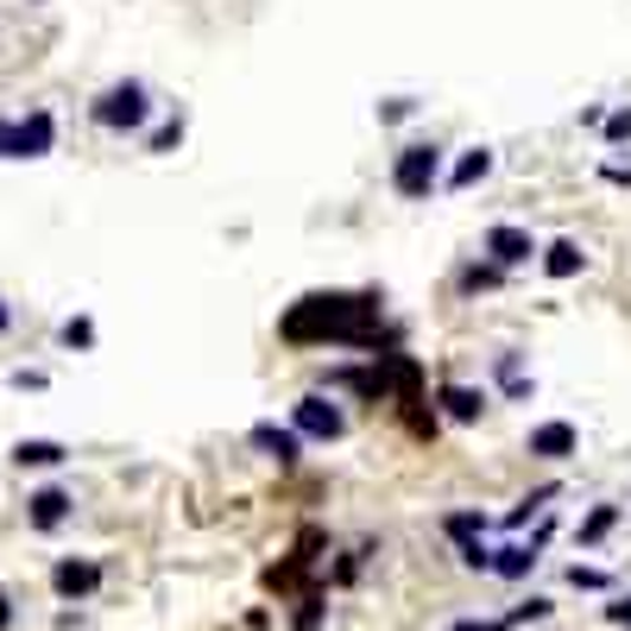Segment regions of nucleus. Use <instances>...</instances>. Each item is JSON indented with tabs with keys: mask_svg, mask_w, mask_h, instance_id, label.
Returning <instances> with one entry per match:
<instances>
[{
	"mask_svg": "<svg viewBox=\"0 0 631 631\" xmlns=\"http://www.w3.org/2000/svg\"><path fill=\"white\" fill-rule=\"evenodd\" d=\"M537 562H543V537H531V543H518L512 537V543H499L493 550V569L487 574H499V581H531Z\"/></svg>",
	"mask_w": 631,
	"mask_h": 631,
	"instance_id": "obj_14",
	"label": "nucleus"
},
{
	"mask_svg": "<svg viewBox=\"0 0 631 631\" xmlns=\"http://www.w3.org/2000/svg\"><path fill=\"white\" fill-rule=\"evenodd\" d=\"M537 247H543V240H537L531 228H518V221H493V228L480 234V259H493V266H505V272L531 266Z\"/></svg>",
	"mask_w": 631,
	"mask_h": 631,
	"instance_id": "obj_6",
	"label": "nucleus"
},
{
	"mask_svg": "<svg viewBox=\"0 0 631 631\" xmlns=\"http://www.w3.org/2000/svg\"><path fill=\"white\" fill-rule=\"evenodd\" d=\"M13 322H20V316H13V303H7V297H0V341L13 335Z\"/></svg>",
	"mask_w": 631,
	"mask_h": 631,
	"instance_id": "obj_35",
	"label": "nucleus"
},
{
	"mask_svg": "<svg viewBox=\"0 0 631 631\" xmlns=\"http://www.w3.org/2000/svg\"><path fill=\"white\" fill-rule=\"evenodd\" d=\"M612 524H619V505H593V512L581 518V550H600L612 537Z\"/></svg>",
	"mask_w": 631,
	"mask_h": 631,
	"instance_id": "obj_19",
	"label": "nucleus"
},
{
	"mask_svg": "<svg viewBox=\"0 0 631 631\" xmlns=\"http://www.w3.org/2000/svg\"><path fill=\"white\" fill-rule=\"evenodd\" d=\"M291 430L303 435V442H322V449H329V442L348 435V404H341L335 392H322V385H316V392H303L291 404Z\"/></svg>",
	"mask_w": 631,
	"mask_h": 631,
	"instance_id": "obj_5",
	"label": "nucleus"
},
{
	"mask_svg": "<svg viewBox=\"0 0 631 631\" xmlns=\"http://www.w3.org/2000/svg\"><path fill=\"white\" fill-rule=\"evenodd\" d=\"M32 7H44V0H32Z\"/></svg>",
	"mask_w": 631,
	"mask_h": 631,
	"instance_id": "obj_37",
	"label": "nucleus"
},
{
	"mask_svg": "<svg viewBox=\"0 0 631 631\" xmlns=\"http://www.w3.org/2000/svg\"><path fill=\"white\" fill-rule=\"evenodd\" d=\"M51 593H58L63 607L96 600L101 593V562L96 555H58V562H51Z\"/></svg>",
	"mask_w": 631,
	"mask_h": 631,
	"instance_id": "obj_7",
	"label": "nucleus"
},
{
	"mask_svg": "<svg viewBox=\"0 0 631 631\" xmlns=\"http://www.w3.org/2000/svg\"><path fill=\"white\" fill-rule=\"evenodd\" d=\"M600 139H607L612 152H625V146H631V101L607 108V120H600Z\"/></svg>",
	"mask_w": 631,
	"mask_h": 631,
	"instance_id": "obj_22",
	"label": "nucleus"
},
{
	"mask_svg": "<svg viewBox=\"0 0 631 631\" xmlns=\"http://www.w3.org/2000/svg\"><path fill=\"white\" fill-rule=\"evenodd\" d=\"M487 404H493V398H487V385H461V379H442V385H435V417H449V423H461V430H468V423H480V417H487Z\"/></svg>",
	"mask_w": 631,
	"mask_h": 631,
	"instance_id": "obj_11",
	"label": "nucleus"
},
{
	"mask_svg": "<svg viewBox=\"0 0 631 631\" xmlns=\"http://www.w3.org/2000/svg\"><path fill=\"white\" fill-rule=\"evenodd\" d=\"M7 385H13V392H44L51 379H44L39 367H13V373H7Z\"/></svg>",
	"mask_w": 631,
	"mask_h": 631,
	"instance_id": "obj_29",
	"label": "nucleus"
},
{
	"mask_svg": "<svg viewBox=\"0 0 631 631\" xmlns=\"http://www.w3.org/2000/svg\"><path fill=\"white\" fill-rule=\"evenodd\" d=\"M550 612H555V600H543V593H531V600H518V607L512 612H505V625H543V619H550Z\"/></svg>",
	"mask_w": 631,
	"mask_h": 631,
	"instance_id": "obj_25",
	"label": "nucleus"
},
{
	"mask_svg": "<svg viewBox=\"0 0 631 631\" xmlns=\"http://www.w3.org/2000/svg\"><path fill=\"white\" fill-rule=\"evenodd\" d=\"M600 120H607V101H588V108H581V127H593V133H600Z\"/></svg>",
	"mask_w": 631,
	"mask_h": 631,
	"instance_id": "obj_34",
	"label": "nucleus"
},
{
	"mask_svg": "<svg viewBox=\"0 0 631 631\" xmlns=\"http://www.w3.org/2000/svg\"><path fill=\"white\" fill-rule=\"evenodd\" d=\"M58 152V114L51 108H26V114L0 120V158L13 164H39V158Z\"/></svg>",
	"mask_w": 631,
	"mask_h": 631,
	"instance_id": "obj_4",
	"label": "nucleus"
},
{
	"mask_svg": "<svg viewBox=\"0 0 631 631\" xmlns=\"http://www.w3.org/2000/svg\"><path fill=\"white\" fill-rule=\"evenodd\" d=\"M322 619H329V600H322V593H297V600H291V631H316V625H322Z\"/></svg>",
	"mask_w": 631,
	"mask_h": 631,
	"instance_id": "obj_21",
	"label": "nucleus"
},
{
	"mask_svg": "<svg viewBox=\"0 0 631 631\" xmlns=\"http://www.w3.org/2000/svg\"><path fill=\"white\" fill-rule=\"evenodd\" d=\"M58 341L70 348V354H89V348H96V316H63Z\"/></svg>",
	"mask_w": 631,
	"mask_h": 631,
	"instance_id": "obj_20",
	"label": "nucleus"
},
{
	"mask_svg": "<svg viewBox=\"0 0 631 631\" xmlns=\"http://www.w3.org/2000/svg\"><path fill=\"white\" fill-rule=\"evenodd\" d=\"M600 178L619 183V190H631V164H600Z\"/></svg>",
	"mask_w": 631,
	"mask_h": 631,
	"instance_id": "obj_33",
	"label": "nucleus"
},
{
	"mask_svg": "<svg viewBox=\"0 0 631 631\" xmlns=\"http://www.w3.org/2000/svg\"><path fill=\"white\" fill-rule=\"evenodd\" d=\"M152 114H158V101H152V89H146L139 77L108 82V89L89 101V127H96V133H108V139L146 133V127H152Z\"/></svg>",
	"mask_w": 631,
	"mask_h": 631,
	"instance_id": "obj_2",
	"label": "nucleus"
},
{
	"mask_svg": "<svg viewBox=\"0 0 631 631\" xmlns=\"http://www.w3.org/2000/svg\"><path fill=\"white\" fill-rule=\"evenodd\" d=\"M607 625H625L631 631V593H612V600H607Z\"/></svg>",
	"mask_w": 631,
	"mask_h": 631,
	"instance_id": "obj_31",
	"label": "nucleus"
},
{
	"mask_svg": "<svg viewBox=\"0 0 631 631\" xmlns=\"http://www.w3.org/2000/svg\"><path fill=\"white\" fill-rule=\"evenodd\" d=\"M13 625V593H0V631Z\"/></svg>",
	"mask_w": 631,
	"mask_h": 631,
	"instance_id": "obj_36",
	"label": "nucleus"
},
{
	"mask_svg": "<svg viewBox=\"0 0 631 631\" xmlns=\"http://www.w3.org/2000/svg\"><path fill=\"white\" fill-rule=\"evenodd\" d=\"M70 518H77V493H70V487H39V493L26 499V531L51 537V531H63Z\"/></svg>",
	"mask_w": 631,
	"mask_h": 631,
	"instance_id": "obj_9",
	"label": "nucleus"
},
{
	"mask_svg": "<svg viewBox=\"0 0 631 631\" xmlns=\"http://www.w3.org/2000/svg\"><path fill=\"white\" fill-rule=\"evenodd\" d=\"M454 555H461V569H473V574L493 569V550H487V537H468V543H454Z\"/></svg>",
	"mask_w": 631,
	"mask_h": 631,
	"instance_id": "obj_28",
	"label": "nucleus"
},
{
	"mask_svg": "<svg viewBox=\"0 0 631 631\" xmlns=\"http://www.w3.org/2000/svg\"><path fill=\"white\" fill-rule=\"evenodd\" d=\"M537 266H543V278L569 284V278L588 272V247H581L574 234H555V240H543V247H537Z\"/></svg>",
	"mask_w": 631,
	"mask_h": 631,
	"instance_id": "obj_12",
	"label": "nucleus"
},
{
	"mask_svg": "<svg viewBox=\"0 0 631 631\" xmlns=\"http://www.w3.org/2000/svg\"><path fill=\"white\" fill-rule=\"evenodd\" d=\"M493 373H499V392H505V398H531V392H537V379H524V360H518V348H505V354L493 360Z\"/></svg>",
	"mask_w": 631,
	"mask_h": 631,
	"instance_id": "obj_17",
	"label": "nucleus"
},
{
	"mask_svg": "<svg viewBox=\"0 0 631 631\" xmlns=\"http://www.w3.org/2000/svg\"><path fill=\"white\" fill-rule=\"evenodd\" d=\"M487 524H493L487 512H449V518H442V531H449V543H468V537H487Z\"/></svg>",
	"mask_w": 631,
	"mask_h": 631,
	"instance_id": "obj_24",
	"label": "nucleus"
},
{
	"mask_svg": "<svg viewBox=\"0 0 631 631\" xmlns=\"http://www.w3.org/2000/svg\"><path fill=\"white\" fill-rule=\"evenodd\" d=\"M417 108H423L417 96H385V101L373 108V114H379V127H404V120H411Z\"/></svg>",
	"mask_w": 631,
	"mask_h": 631,
	"instance_id": "obj_26",
	"label": "nucleus"
},
{
	"mask_svg": "<svg viewBox=\"0 0 631 631\" xmlns=\"http://www.w3.org/2000/svg\"><path fill=\"white\" fill-rule=\"evenodd\" d=\"M183 133H190V120H183V114H164L158 127H146V152H152V158L178 152V146H183Z\"/></svg>",
	"mask_w": 631,
	"mask_h": 631,
	"instance_id": "obj_18",
	"label": "nucleus"
},
{
	"mask_svg": "<svg viewBox=\"0 0 631 631\" xmlns=\"http://www.w3.org/2000/svg\"><path fill=\"white\" fill-rule=\"evenodd\" d=\"M360 555H367V550H354V555H341V562H335V574H329L335 588H354V581H360Z\"/></svg>",
	"mask_w": 631,
	"mask_h": 631,
	"instance_id": "obj_30",
	"label": "nucleus"
},
{
	"mask_svg": "<svg viewBox=\"0 0 631 631\" xmlns=\"http://www.w3.org/2000/svg\"><path fill=\"white\" fill-rule=\"evenodd\" d=\"M442 171H449V146L442 139H404L392 152V190L404 202H430L442 190Z\"/></svg>",
	"mask_w": 631,
	"mask_h": 631,
	"instance_id": "obj_3",
	"label": "nucleus"
},
{
	"mask_svg": "<svg viewBox=\"0 0 631 631\" xmlns=\"http://www.w3.org/2000/svg\"><path fill=\"white\" fill-rule=\"evenodd\" d=\"M449 631H512V625H505V612H499V619H454Z\"/></svg>",
	"mask_w": 631,
	"mask_h": 631,
	"instance_id": "obj_32",
	"label": "nucleus"
},
{
	"mask_svg": "<svg viewBox=\"0 0 631 631\" xmlns=\"http://www.w3.org/2000/svg\"><path fill=\"white\" fill-rule=\"evenodd\" d=\"M555 493H562L555 480H550V487H537V493H524V499H518V505H512V518H505V531H518V524H531V518L543 512V505H550Z\"/></svg>",
	"mask_w": 631,
	"mask_h": 631,
	"instance_id": "obj_23",
	"label": "nucleus"
},
{
	"mask_svg": "<svg viewBox=\"0 0 631 631\" xmlns=\"http://www.w3.org/2000/svg\"><path fill=\"white\" fill-rule=\"evenodd\" d=\"M63 461H70V449H63L58 435H20V442H13V468H32V473H51V468H63Z\"/></svg>",
	"mask_w": 631,
	"mask_h": 631,
	"instance_id": "obj_15",
	"label": "nucleus"
},
{
	"mask_svg": "<svg viewBox=\"0 0 631 631\" xmlns=\"http://www.w3.org/2000/svg\"><path fill=\"white\" fill-rule=\"evenodd\" d=\"M493 164H499L493 146H468V152H461L449 171H442V190H454V197H461V190H480V183L493 178Z\"/></svg>",
	"mask_w": 631,
	"mask_h": 631,
	"instance_id": "obj_13",
	"label": "nucleus"
},
{
	"mask_svg": "<svg viewBox=\"0 0 631 631\" xmlns=\"http://www.w3.org/2000/svg\"><path fill=\"white\" fill-rule=\"evenodd\" d=\"M379 329H385V297L379 291H310L278 316L284 348H360V354H379Z\"/></svg>",
	"mask_w": 631,
	"mask_h": 631,
	"instance_id": "obj_1",
	"label": "nucleus"
},
{
	"mask_svg": "<svg viewBox=\"0 0 631 631\" xmlns=\"http://www.w3.org/2000/svg\"><path fill=\"white\" fill-rule=\"evenodd\" d=\"M524 454H537V461L562 468V461H574V454H581V430H574L569 417H543V423H531V435H524Z\"/></svg>",
	"mask_w": 631,
	"mask_h": 631,
	"instance_id": "obj_8",
	"label": "nucleus"
},
{
	"mask_svg": "<svg viewBox=\"0 0 631 631\" xmlns=\"http://www.w3.org/2000/svg\"><path fill=\"white\" fill-rule=\"evenodd\" d=\"M247 449L266 454V461H278V468H297L310 442H303V435H297L291 423H272V417H266V423H253V430H247Z\"/></svg>",
	"mask_w": 631,
	"mask_h": 631,
	"instance_id": "obj_10",
	"label": "nucleus"
},
{
	"mask_svg": "<svg viewBox=\"0 0 631 631\" xmlns=\"http://www.w3.org/2000/svg\"><path fill=\"white\" fill-rule=\"evenodd\" d=\"M499 284H505V266H493V259H468V266L454 272V291H461V297L499 291Z\"/></svg>",
	"mask_w": 631,
	"mask_h": 631,
	"instance_id": "obj_16",
	"label": "nucleus"
},
{
	"mask_svg": "<svg viewBox=\"0 0 631 631\" xmlns=\"http://www.w3.org/2000/svg\"><path fill=\"white\" fill-rule=\"evenodd\" d=\"M569 588H574V593H607V588H612V574H607V569H593V562H574V569H569Z\"/></svg>",
	"mask_w": 631,
	"mask_h": 631,
	"instance_id": "obj_27",
	"label": "nucleus"
}]
</instances>
